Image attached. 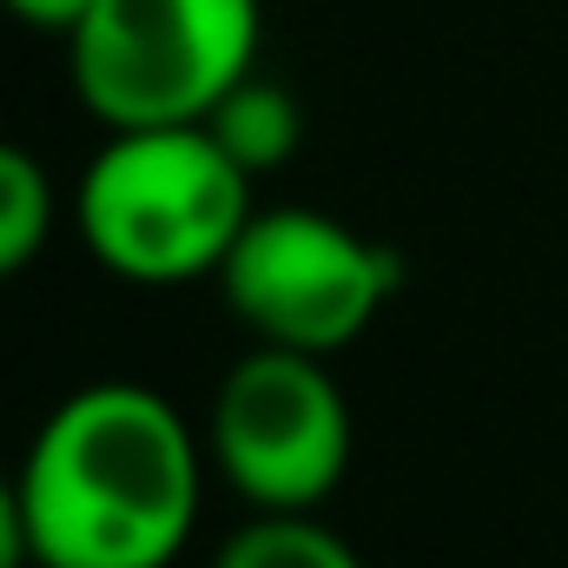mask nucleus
<instances>
[{
    "label": "nucleus",
    "instance_id": "20e7f679",
    "mask_svg": "<svg viewBox=\"0 0 568 568\" xmlns=\"http://www.w3.org/2000/svg\"><path fill=\"white\" fill-rule=\"evenodd\" d=\"M397 284H404V258L384 239L317 205L252 212L232 258L219 265L232 317L258 344H284L304 357H337L344 344H357L384 317Z\"/></svg>",
    "mask_w": 568,
    "mask_h": 568
},
{
    "label": "nucleus",
    "instance_id": "f03ea898",
    "mask_svg": "<svg viewBox=\"0 0 568 568\" xmlns=\"http://www.w3.org/2000/svg\"><path fill=\"white\" fill-rule=\"evenodd\" d=\"M252 172L205 126L106 133L73 192V225L100 272L126 284L219 278L252 225Z\"/></svg>",
    "mask_w": 568,
    "mask_h": 568
},
{
    "label": "nucleus",
    "instance_id": "f257e3e1",
    "mask_svg": "<svg viewBox=\"0 0 568 568\" xmlns=\"http://www.w3.org/2000/svg\"><path fill=\"white\" fill-rule=\"evenodd\" d=\"M205 463V436L159 390L80 384L13 469L33 568H165L199 523Z\"/></svg>",
    "mask_w": 568,
    "mask_h": 568
},
{
    "label": "nucleus",
    "instance_id": "0eeeda50",
    "mask_svg": "<svg viewBox=\"0 0 568 568\" xmlns=\"http://www.w3.org/2000/svg\"><path fill=\"white\" fill-rule=\"evenodd\" d=\"M212 568H364V556L317 516H252L225 536Z\"/></svg>",
    "mask_w": 568,
    "mask_h": 568
},
{
    "label": "nucleus",
    "instance_id": "6e6552de",
    "mask_svg": "<svg viewBox=\"0 0 568 568\" xmlns=\"http://www.w3.org/2000/svg\"><path fill=\"white\" fill-rule=\"evenodd\" d=\"M53 212H60V199H53L47 165H40L27 145L0 140V284L20 278V272L47 252Z\"/></svg>",
    "mask_w": 568,
    "mask_h": 568
},
{
    "label": "nucleus",
    "instance_id": "39448f33",
    "mask_svg": "<svg viewBox=\"0 0 568 568\" xmlns=\"http://www.w3.org/2000/svg\"><path fill=\"white\" fill-rule=\"evenodd\" d=\"M205 456L252 516H317L351 469V397L331 357L252 344L212 390Z\"/></svg>",
    "mask_w": 568,
    "mask_h": 568
},
{
    "label": "nucleus",
    "instance_id": "1a4fd4ad",
    "mask_svg": "<svg viewBox=\"0 0 568 568\" xmlns=\"http://www.w3.org/2000/svg\"><path fill=\"white\" fill-rule=\"evenodd\" d=\"M0 13L20 20V27H33V33H60V40H73V27L93 13V0H0Z\"/></svg>",
    "mask_w": 568,
    "mask_h": 568
},
{
    "label": "nucleus",
    "instance_id": "7ed1b4c3",
    "mask_svg": "<svg viewBox=\"0 0 568 568\" xmlns=\"http://www.w3.org/2000/svg\"><path fill=\"white\" fill-rule=\"evenodd\" d=\"M258 0H93L67 40V73L106 133L205 126L212 106L258 73Z\"/></svg>",
    "mask_w": 568,
    "mask_h": 568
},
{
    "label": "nucleus",
    "instance_id": "423d86ee",
    "mask_svg": "<svg viewBox=\"0 0 568 568\" xmlns=\"http://www.w3.org/2000/svg\"><path fill=\"white\" fill-rule=\"evenodd\" d=\"M205 133L225 145L252 179H265V172H278L284 159L297 152V140H304V113H297L291 87L265 80V73H252V80H239V87L212 106Z\"/></svg>",
    "mask_w": 568,
    "mask_h": 568
},
{
    "label": "nucleus",
    "instance_id": "9d476101",
    "mask_svg": "<svg viewBox=\"0 0 568 568\" xmlns=\"http://www.w3.org/2000/svg\"><path fill=\"white\" fill-rule=\"evenodd\" d=\"M0 568H33L27 509H20V476H7V469H0Z\"/></svg>",
    "mask_w": 568,
    "mask_h": 568
}]
</instances>
